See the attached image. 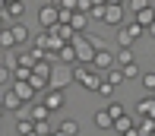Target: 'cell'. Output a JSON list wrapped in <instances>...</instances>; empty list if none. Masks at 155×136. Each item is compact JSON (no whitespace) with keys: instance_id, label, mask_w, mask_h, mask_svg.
I'll return each mask as SVG.
<instances>
[{"instance_id":"cell-25","label":"cell","mask_w":155,"mask_h":136,"mask_svg":"<svg viewBox=\"0 0 155 136\" xmlns=\"http://www.w3.org/2000/svg\"><path fill=\"white\" fill-rule=\"evenodd\" d=\"M95 95H101V98H111V95H114V85H111V82H108V79H104V76H101V82H98Z\"/></svg>"},{"instance_id":"cell-4","label":"cell","mask_w":155,"mask_h":136,"mask_svg":"<svg viewBox=\"0 0 155 136\" xmlns=\"http://www.w3.org/2000/svg\"><path fill=\"white\" fill-rule=\"evenodd\" d=\"M57 22H60V6H54V3H45V6L38 10V25L51 32V28L57 25Z\"/></svg>"},{"instance_id":"cell-8","label":"cell","mask_w":155,"mask_h":136,"mask_svg":"<svg viewBox=\"0 0 155 136\" xmlns=\"http://www.w3.org/2000/svg\"><path fill=\"white\" fill-rule=\"evenodd\" d=\"M10 89H13V92H16V95H19V98H22V101H25V104H32V101H35V89H32V85H29V82H22V79H13V85H10Z\"/></svg>"},{"instance_id":"cell-37","label":"cell","mask_w":155,"mask_h":136,"mask_svg":"<svg viewBox=\"0 0 155 136\" xmlns=\"http://www.w3.org/2000/svg\"><path fill=\"white\" fill-rule=\"evenodd\" d=\"M3 3H10V0H3Z\"/></svg>"},{"instance_id":"cell-12","label":"cell","mask_w":155,"mask_h":136,"mask_svg":"<svg viewBox=\"0 0 155 136\" xmlns=\"http://www.w3.org/2000/svg\"><path fill=\"white\" fill-rule=\"evenodd\" d=\"M101 76H104V79H108L111 85H114V89H117V85H124V82H127V79H124V70L117 67V63H114V67H108V70H101Z\"/></svg>"},{"instance_id":"cell-29","label":"cell","mask_w":155,"mask_h":136,"mask_svg":"<svg viewBox=\"0 0 155 136\" xmlns=\"http://www.w3.org/2000/svg\"><path fill=\"white\" fill-rule=\"evenodd\" d=\"M6 82H13V70L6 63H0V85H6Z\"/></svg>"},{"instance_id":"cell-3","label":"cell","mask_w":155,"mask_h":136,"mask_svg":"<svg viewBox=\"0 0 155 136\" xmlns=\"http://www.w3.org/2000/svg\"><path fill=\"white\" fill-rule=\"evenodd\" d=\"M41 104H45L51 114H54V111H63V108H67V95H63V89H51V85H48Z\"/></svg>"},{"instance_id":"cell-35","label":"cell","mask_w":155,"mask_h":136,"mask_svg":"<svg viewBox=\"0 0 155 136\" xmlns=\"http://www.w3.org/2000/svg\"><path fill=\"white\" fill-rule=\"evenodd\" d=\"M22 136H38V133H35V130H29V133H22Z\"/></svg>"},{"instance_id":"cell-2","label":"cell","mask_w":155,"mask_h":136,"mask_svg":"<svg viewBox=\"0 0 155 136\" xmlns=\"http://www.w3.org/2000/svg\"><path fill=\"white\" fill-rule=\"evenodd\" d=\"M48 82H51V89H67V85L73 82V67L57 60V63L51 67V76H48Z\"/></svg>"},{"instance_id":"cell-14","label":"cell","mask_w":155,"mask_h":136,"mask_svg":"<svg viewBox=\"0 0 155 136\" xmlns=\"http://www.w3.org/2000/svg\"><path fill=\"white\" fill-rule=\"evenodd\" d=\"M22 13H25V0H10V3L3 6V16L6 19H19Z\"/></svg>"},{"instance_id":"cell-31","label":"cell","mask_w":155,"mask_h":136,"mask_svg":"<svg viewBox=\"0 0 155 136\" xmlns=\"http://www.w3.org/2000/svg\"><path fill=\"white\" fill-rule=\"evenodd\" d=\"M146 6H152V0H130V10H133V13L146 10Z\"/></svg>"},{"instance_id":"cell-22","label":"cell","mask_w":155,"mask_h":136,"mask_svg":"<svg viewBox=\"0 0 155 136\" xmlns=\"http://www.w3.org/2000/svg\"><path fill=\"white\" fill-rule=\"evenodd\" d=\"M29 117H32V120H48V117H51V111L38 101V104H32V108H29Z\"/></svg>"},{"instance_id":"cell-38","label":"cell","mask_w":155,"mask_h":136,"mask_svg":"<svg viewBox=\"0 0 155 136\" xmlns=\"http://www.w3.org/2000/svg\"><path fill=\"white\" fill-rule=\"evenodd\" d=\"M152 70H155V63H152Z\"/></svg>"},{"instance_id":"cell-21","label":"cell","mask_w":155,"mask_h":136,"mask_svg":"<svg viewBox=\"0 0 155 136\" xmlns=\"http://www.w3.org/2000/svg\"><path fill=\"white\" fill-rule=\"evenodd\" d=\"M133 60H136V57H133L130 48H120V51L114 54V63H117V67H127V63H133Z\"/></svg>"},{"instance_id":"cell-17","label":"cell","mask_w":155,"mask_h":136,"mask_svg":"<svg viewBox=\"0 0 155 136\" xmlns=\"http://www.w3.org/2000/svg\"><path fill=\"white\" fill-rule=\"evenodd\" d=\"M70 25H73L76 32H86V25H89V13H82V10H73V16H70Z\"/></svg>"},{"instance_id":"cell-28","label":"cell","mask_w":155,"mask_h":136,"mask_svg":"<svg viewBox=\"0 0 155 136\" xmlns=\"http://www.w3.org/2000/svg\"><path fill=\"white\" fill-rule=\"evenodd\" d=\"M124 70V79H136V76H139V67H136V60H133V63H127V67H120Z\"/></svg>"},{"instance_id":"cell-26","label":"cell","mask_w":155,"mask_h":136,"mask_svg":"<svg viewBox=\"0 0 155 136\" xmlns=\"http://www.w3.org/2000/svg\"><path fill=\"white\" fill-rule=\"evenodd\" d=\"M29 76H32V67H13V79L29 82Z\"/></svg>"},{"instance_id":"cell-9","label":"cell","mask_w":155,"mask_h":136,"mask_svg":"<svg viewBox=\"0 0 155 136\" xmlns=\"http://www.w3.org/2000/svg\"><path fill=\"white\" fill-rule=\"evenodd\" d=\"M133 127H136V117H130V114H124V117H114V127H111V130H114L117 136H127L133 130Z\"/></svg>"},{"instance_id":"cell-20","label":"cell","mask_w":155,"mask_h":136,"mask_svg":"<svg viewBox=\"0 0 155 136\" xmlns=\"http://www.w3.org/2000/svg\"><path fill=\"white\" fill-rule=\"evenodd\" d=\"M60 133H63V136H79V120L67 117V120L60 124Z\"/></svg>"},{"instance_id":"cell-39","label":"cell","mask_w":155,"mask_h":136,"mask_svg":"<svg viewBox=\"0 0 155 136\" xmlns=\"http://www.w3.org/2000/svg\"><path fill=\"white\" fill-rule=\"evenodd\" d=\"M149 136H155V133H149Z\"/></svg>"},{"instance_id":"cell-32","label":"cell","mask_w":155,"mask_h":136,"mask_svg":"<svg viewBox=\"0 0 155 136\" xmlns=\"http://www.w3.org/2000/svg\"><path fill=\"white\" fill-rule=\"evenodd\" d=\"M60 10H76V0H60Z\"/></svg>"},{"instance_id":"cell-15","label":"cell","mask_w":155,"mask_h":136,"mask_svg":"<svg viewBox=\"0 0 155 136\" xmlns=\"http://www.w3.org/2000/svg\"><path fill=\"white\" fill-rule=\"evenodd\" d=\"M136 133L139 136L155 133V117H143V114H136Z\"/></svg>"},{"instance_id":"cell-23","label":"cell","mask_w":155,"mask_h":136,"mask_svg":"<svg viewBox=\"0 0 155 136\" xmlns=\"http://www.w3.org/2000/svg\"><path fill=\"white\" fill-rule=\"evenodd\" d=\"M0 48H3V51H13V48H16V38H13L10 28H0Z\"/></svg>"},{"instance_id":"cell-1","label":"cell","mask_w":155,"mask_h":136,"mask_svg":"<svg viewBox=\"0 0 155 136\" xmlns=\"http://www.w3.org/2000/svg\"><path fill=\"white\" fill-rule=\"evenodd\" d=\"M139 38H146V25H139L136 19H127V25H120V32H117V45L120 48H130Z\"/></svg>"},{"instance_id":"cell-7","label":"cell","mask_w":155,"mask_h":136,"mask_svg":"<svg viewBox=\"0 0 155 136\" xmlns=\"http://www.w3.org/2000/svg\"><path fill=\"white\" fill-rule=\"evenodd\" d=\"M0 104H3V111H19L25 101H22L13 89H0Z\"/></svg>"},{"instance_id":"cell-30","label":"cell","mask_w":155,"mask_h":136,"mask_svg":"<svg viewBox=\"0 0 155 136\" xmlns=\"http://www.w3.org/2000/svg\"><path fill=\"white\" fill-rule=\"evenodd\" d=\"M35 133H38V136L51 133V124H48V120H35Z\"/></svg>"},{"instance_id":"cell-13","label":"cell","mask_w":155,"mask_h":136,"mask_svg":"<svg viewBox=\"0 0 155 136\" xmlns=\"http://www.w3.org/2000/svg\"><path fill=\"white\" fill-rule=\"evenodd\" d=\"M136 114H143V117H155V98L152 95H143L136 101Z\"/></svg>"},{"instance_id":"cell-5","label":"cell","mask_w":155,"mask_h":136,"mask_svg":"<svg viewBox=\"0 0 155 136\" xmlns=\"http://www.w3.org/2000/svg\"><path fill=\"white\" fill-rule=\"evenodd\" d=\"M124 13H127L124 3H104L101 22H104V25H124Z\"/></svg>"},{"instance_id":"cell-6","label":"cell","mask_w":155,"mask_h":136,"mask_svg":"<svg viewBox=\"0 0 155 136\" xmlns=\"http://www.w3.org/2000/svg\"><path fill=\"white\" fill-rule=\"evenodd\" d=\"M92 67L98 70V73H101V70H108V67H114V51H108V48H95Z\"/></svg>"},{"instance_id":"cell-16","label":"cell","mask_w":155,"mask_h":136,"mask_svg":"<svg viewBox=\"0 0 155 136\" xmlns=\"http://www.w3.org/2000/svg\"><path fill=\"white\" fill-rule=\"evenodd\" d=\"M51 32H54V35H57V38H60V41H73V35H76V28H73V25H70V22H57V25H54V28H51Z\"/></svg>"},{"instance_id":"cell-11","label":"cell","mask_w":155,"mask_h":136,"mask_svg":"<svg viewBox=\"0 0 155 136\" xmlns=\"http://www.w3.org/2000/svg\"><path fill=\"white\" fill-rule=\"evenodd\" d=\"M57 60H60V63H70V67L79 63V60H76V48L70 45V41H63V45L57 48Z\"/></svg>"},{"instance_id":"cell-24","label":"cell","mask_w":155,"mask_h":136,"mask_svg":"<svg viewBox=\"0 0 155 136\" xmlns=\"http://www.w3.org/2000/svg\"><path fill=\"white\" fill-rule=\"evenodd\" d=\"M139 82H143L146 92H155V70H146V73H139Z\"/></svg>"},{"instance_id":"cell-33","label":"cell","mask_w":155,"mask_h":136,"mask_svg":"<svg viewBox=\"0 0 155 136\" xmlns=\"http://www.w3.org/2000/svg\"><path fill=\"white\" fill-rule=\"evenodd\" d=\"M146 35H152V38H155V19H152L149 25H146Z\"/></svg>"},{"instance_id":"cell-36","label":"cell","mask_w":155,"mask_h":136,"mask_svg":"<svg viewBox=\"0 0 155 136\" xmlns=\"http://www.w3.org/2000/svg\"><path fill=\"white\" fill-rule=\"evenodd\" d=\"M0 117H3V104H0Z\"/></svg>"},{"instance_id":"cell-18","label":"cell","mask_w":155,"mask_h":136,"mask_svg":"<svg viewBox=\"0 0 155 136\" xmlns=\"http://www.w3.org/2000/svg\"><path fill=\"white\" fill-rule=\"evenodd\" d=\"M95 127H98V130H111V127H114V117H111L104 108L95 111Z\"/></svg>"},{"instance_id":"cell-10","label":"cell","mask_w":155,"mask_h":136,"mask_svg":"<svg viewBox=\"0 0 155 136\" xmlns=\"http://www.w3.org/2000/svg\"><path fill=\"white\" fill-rule=\"evenodd\" d=\"M10 32H13V38H16V45H25V48H29V41H32L29 25H22V22H13V25H10Z\"/></svg>"},{"instance_id":"cell-40","label":"cell","mask_w":155,"mask_h":136,"mask_svg":"<svg viewBox=\"0 0 155 136\" xmlns=\"http://www.w3.org/2000/svg\"><path fill=\"white\" fill-rule=\"evenodd\" d=\"M0 89H3V85H0Z\"/></svg>"},{"instance_id":"cell-19","label":"cell","mask_w":155,"mask_h":136,"mask_svg":"<svg viewBox=\"0 0 155 136\" xmlns=\"http://www.w3.org/2000/svg\"><path fill=\"white\" fill-rule=\"evenodd\" d=\"M29 85H32L35 92H45L51 82H48V76H41V73H35V70H32V76H29Z\"/></svg>"},{"instance_id":"cell-34","label":"cell","mask_w":155,"mask_h":136,"mask_svg":"<svg viewBox=\"0 0 155 136\" xmlns=\"http://www.w3.org/2000/svg\"><path fill=\"white\" fill-rule=\"evenodd\" d=\"M104 3H124V0H104ZM124 6H127V3H124Z\"/></svg>"},{"instance_id":"cell-27","label":"cell","mask_w":155,"mask_h":136,"mask_svg":"<svg viewBox=\"0 0 155 136\" xmlns=\"http://www.w3.org/2000/svg\"><path fill=\"white\" fill-rule=\"evenodd\" d=\"M104 111H108L111 117H124V114H127V108H124L120 101H111V104H108V108H104Z\"/></svg>"}]
</instances>
